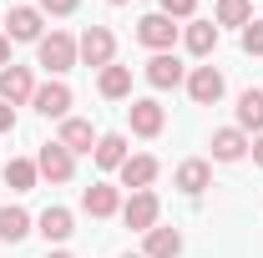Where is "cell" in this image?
<instances>
[{"label": "cell", "instance_id": "1", "mask_svg": "<svg viewBox=\"0 0 263 258\" xmlns=\"http://www.w3.org/2000/svg\"><path fill=\"white\" fill-rule=\"evenodd\" d=\"M35 61L46 66V71H51L56 81H61L66 71L76 66V41H71L66 31H51V35H41V41H35Z\"/></svg>", "mask_w": 263, "mask_h": 258}, {"label": "cell", "instance_id": "2", "mask_svg": "<svg viewBox=\"0 0 263 258\" xmlns=\"http://www.w3.org/2000/svg\"><path fill=\"white\" fill-rule=\"evenodd\" d=\"M111 56H117V35L106 31V26H86L81 41H76V61H86V66H111Z\"/></svg>", "mask_w": 263, "mask_h": 258}, {"label": "cell", "instance_id": "3", "mask_svg": "<svg viewBox=\"0 0 263 258\" xmlns=\"http://www.w3.org/2000/svg\"><path fill=\"white\" fill-rule=\"evenodd\" d=\"M35 172H41L46 182H71V172H76V157L66 152L61 142H46V147L35 152Z\"/></svg>", "mask_w": 263, "mask_h": 258}, {"label": "cell", "instance_id": "4", "mask_svg": "<svg viewBox=\"0 0 263 258\" xmlns=\"http://www.w3.org/2000/svg\"><path fill=\"white\" fill-rule=\"evenodd\" d=\"M157 213H162V202H157L152 188H147V193H132L127 202H122V218H127V228H137V233H152V228H157Z\"/></svg>", "mask_w": 263, "mask_h": 258}, {"label": "cell", "instance_id": "5", "mask_svg": "<svg viewBox=\"0 0 263 258\" xmlns=\"http://www.w3.org/2000/svg\"><path fill=\"white\" fill-rule=\"evenodd\" d=\"M137 41H142V46H152V51H172V41H177L172 15H162V10L142 15V21H137Z\"/></svg>", "mask_w": 263, "mask_h": 258}, {"label": "cell", "instance_id": "6", "mask_svg": "<svg viewBox=\"0 0 263 258\" xmlns=\"http://www.w3.org/2000/svg\"><path fill=\"white\" fill-rule=\"evenodd\" d=\"M187 97H193L197 106H213V101L223 97V71H218V66H193V71H187Z\"/></svg>", "mask_w": 263, "mask_h": 258}, {"label": "cell", "instance_id": "7", "mask_svg": "<svg viewBox=\"0 0 263 258\" xmlns=\"http://www.w3.org/2000/svg\"><path fill=\"white\" fill-rule=\"evenodd\" d=\"M127 117H132V132H137V137H157V132L167 127V112H162V101H152V97L132 101V106H127Z\"/></svg>", "mask_w": 263, "mask_h": 258}, {"label": "cell", "instance_id": "8", "mask_svg": "<svg viewBox=\"0 0 263 258\" xmlns=\"http://www.w3.org/2000/svg\"><path fill=\"white\" fill-rule=\"evenodd\" d=\"M35 97V81H31V71L26 66H5L0 71V101H10V106H21V101H31Z\"/></svg>", "mask_w": 263, "mask_h": 258}, {"label": "cell", "instance_id": "9", "mask_svg": "<svg viewBox=\"0 0 263 258\" xmlns=\"http://www.w3.org/2000/svg\"><path fill=\"white\" fill-rule=\"evenodd\" d=\"M117 172H122V188H132V193H147V188L157 182V157L137 152V157H127Z\"/></svg>", "mask_w": 263, "mask_h": 258}, {"label": "cell", "instance_id": "10", "mask_svg": "<svg viewBox=\"0 0 263 258\" xmlns=\"http://www.w3.org/2000/svg\"><path fill=\"white\" fill-rule=\"evenodd\" d=\"M147 81H152L157 91H167V86H182V81H187V71H182V61H177L172 51H157V56L147 61Z\"/></svg>", "mask_w": 263, "mask_h": 258}, {"label": "cell", "instance_id": "11", "mask_svg": "<svg viewBox=\"0 0 263 258\" xmlns=\"http://www.w3.org/2000/svg\"><path fill=\"white\" fill-rule=\"evenodd\" d=\"M35 112L41 117H61L66 122V112H71V86L66 81H46V86H35Z\"/></svg>", "mask_w": 263, "mask_h": 258}, {"label": "cell", "instance_id": "12", "mask_svg": "<svg viewBox=\"0 0 263 258\" xmlns=\"http://www.w3.org/2000/svg\"><path fill=\"white\" fill-rule=\"evenodd\" d=\"M5 35H10V41H41V10H35V5H10Z\"/></svg>", "mask_w": 263, "mask_h": 258}, {"label": "cell", "instance_id": "13", "mask_svg": "<svg viewBox=\"0 0 263 258\" xmlns=\"http://www.w3.org/2000/svg\"><path fill=\"white\" fill-rule=\"evenodd\" d=\"M81 208H86L91 218H111V213H122V193H117L111 182H91V188L81 193Z\"/></svg>", "mask_w": 263, "mask_h": 258}, {"label": "cell", "instance_id": "14", "mask_svg": "<svg viewBox=\"0 0 263 258\" xmlns=\"http://www.w3.org/2000/svg\"><path fill=\"white\" fill-rule=\"evenodd\" d=\"M35 233H41L46 243H66V238L76 233V218H71V208H46V213L35 218Z\"/></svg>", "mask_w": 263, "mask_h": 258}, {"label": "cell", "instance_id": "15", "mask_svg": "<svg viewBox=\"0 0 263 258\" xmlns=\"http://www.w3.org/2000/svg\"><path fill=\"white\" fill-rule=\"evenodd\" d=\"M56 142H61L71 157H76V152H97V132H91V122H81V117H66Z\"/></svg>", "mask_w": 263, "mask_h": 258}, {"label": "cell", "instance_id": "16", "mask_svg": "<svg viewBox=\"0 0 263 258\" xmlns=\"http://www.w3.org/2000/svg\"><path fill=\"white\" fill-rule=\"evenodd\" d=\"M142 238H147V243H142V258H177L182 253V233H177V228H152V233H142Z\"/></svg>", "mask_w": 263, "mask_h": 258}, {"label": "cell", "instance_id": "17", "mask_svg": "<svg viewBox=\"0 0 263 258\" xmlns=\"http://www.w3.org/2000/svg\"><path fill=\"white\" fill-rule=\"evenodd\" d=\"M97 91L106 101H122V97H132V66H101V76H97Z\"/></svg>", "mask_w": 263, "mask_h": 258}, {"label": "cell", "instance_id": "18", "mask_svg": "<svg viewBox=\"0 0 263 258\" xmlns=\"http://www.w3.org/2000/svg\"><path fill=\"white\" fill-rule=\"evenodd\" d=\"M91 157H97L101 172H117V167L127 162V137H122V132H106V137H97V152H91Z\"/></svg>", "mask_w": 263, "mask_h": 258}, {"label": "cell", "instance_id": "19", "mask_svg": "<svg viewBox=\"0 0 263 258\" xmlns=\"http://www.w3.org/2000/svg\"><path fill=\"white\" fill-rule=\"evenodd\" d=\"M208 182H213V167H208L202 157H187L182 167H177V188H182L187 197H197L202 188H208Z\"/></svg>", "mask_w": 263, "mask_h": 258}, {"label": "cell", "instance_id": "20", "mask_svg": "<svg viewBox=\"0 0 263 258\" xmlns=\"http://www.w3.org/2000/svg\"><path fill=\"white\" fill-rule=\"evenodd\" d=\"M35 182H41V172H35L31 157H10L5 162V188H10V193H31Z\"/></svg>", "mask_w": 263, "mask_h": 258}, {"label": "cell", "instance_id": "21", "mask_svg": "<svg viewBox=\"0 0 263 258\" xmlns=\"http://www.w3.org/2000/svg\"><path fill=\"white\" fill-rule=\"evenodd\" d=\"M243 152H248V137H243L238 127H223V132H213V157H218V162H238Z\"/></svg>", "mask_w": 263, "mask_h": 258}, {"label": "cell", "instance_id": "22", "mask_svg": "<svg viewBox=\"0 0 263 258\" xmlns=\"http://www.w3.org/2000/svg\"><path fill=\"white\" fill-rule=\"evenodd\" d=\"M31 233V213L26 208H0V243H21Z\"/></svg>", "mask_w": 263, "mask_h": 258}, {"label": "cell", "instance_id": "23", "mask_svg": "<svg viewBox=\"0 0 263 258\" xmlns=\"http://www.w3.org/2000/svg\"><path fill=\"white\" fill-rule=\"evenodd\" d=\"M238 132H263V91L238 97Z\"/></svg>", "mask_w": 263, "mask_h": 258}, {"label": "cell", "instance_id": "24", "mask_svg": "<svg viewBox=\"0 0 263 258\" xmlns=\"http://www.w3.org/2000/svg\"><path fill=\"white\" fill-rule=\"evenodd\" d=\"M187 51H193V56H213V51H218V26H213V21H193V26H187Z\"/></svg>", "mask_w": 263, "mask_h": 258}, {"label": "cell", "instance_id": "25", "mask_svg": "<svg viewBox=\"0 0 263 258\" xmlns=\"http://www.w3.org/2000/svg\"><path fill=\"white\" fill-rule=\"evenodd\" d=\"M213 15H218V26H248L253 21V5L248 0H218Z\"/></svg>", "mask_w": 263, "mask_h": 258}, {"label": "cell", "instance_id": "26", "mask_svg": "<svg viewBox=\"0 0 263 258\" xmlns=\"http://www.w3.org/2000/svg\"><path fill=\"white\" fill-rule=\"evenodd\" d=\"M243 51L248 56H263V21H248L243 26Z\"/></svg>", "mask_w": 263, "mask_h": 258}, {"label": "cell", "instance_id": "27", "mask_svg": "<svg viewBox=\"0 0 263 258\" xmlns=\"http://www.w3.org/2000/svg\"><path fill=\"white\" fill-rule=\"evenodd\" d=\"M162 5V15H172V21H193V10H197V0H157Z\"/></svg>", "mask_w": 263, "mask_h": 258}, {"label": "cell", "instance_id": "28", "mask_svg": "<svg viewBox=\"0 0 263 258\" xmlns=\"http://www.w3.org/2000/svg\"><path fill=\"white\" fill-rule=\"evenodd\" d=\"M81 0H41V10H51V15H71Z\"/></svg>", "mask_w": 263, "mask_h": 258}, {"label": "cell", "instance_id": "29", "mask_svg": "<svg viewBox=\"0 0 263 258\" xmlns=\"http://www.w3.org/2000/svg\"><path fill=\"white\" fill-rule=\"evenodd\" d=\"M15 127V106H10V101H0V132H10Z\"/></svg>", "mask_w": 263, "mask_h": 258}, {"label": "cell", "instance_id": "30", "mask_svg": "<svg viewBox=\"0 0 263 258\" xmlns=\"http://www.w3.org/2000/svg\"><path fill=\"white\" fill-rule=\"evenodd\" d=\"M5 66H10V35L0 31V71H5Z\"/></svg>", "mask_w": 263, "mask_h": 258}, {"label": "cell", "instance_id": "31", "mask_svg": "<svg viewBox=\"0 0 263 258\" xmlns=\"http://www.w3.org/2000/svg\"><path fill=\"white\" fill-rule=\"evenodd\" d=\"M248 147H253V162L263 167V132H258V142H248Z\"/></svg>", "mask_w": 263, "mask_h": 258}, {"label": "cell", "instance_id": "32", "mask_svg": "<svg viewBox=\"0 0 263 258\" xmlns=\"http://www.w3.org/2000/svg\"><path fill=\"white\" fill-rule=\"evenodd\" d=\"M46 258H71V253H46Z\"/></svg>", "mask_w": 263, "mask_h": 258}, {"label": "cell", "instance_id": "33", "mask_svg": "<svg viewBox=\"0 0 263 258\" xmlns=\"http://www.w3.org/2000/svg\"><path fill=\"white\" fill-rule=\"evenodd\" d=\"M122 258H142V253H122Z\"/></svg>", "mask_w": 263, "mask_h": 258}, {"label": "cell", "instance_id": "34", "mask_svg": "<svg viewBox=\"0 0 263 258\" xmlns=\"http://www.w3.org/2000/svg\"><path fill=\"white\" fill-rule=\"evenodd\" d=\"M111 5H127V0H111Z\"/></svg>", "mask_w": 263, "mask_h": 258}]
</instances>
